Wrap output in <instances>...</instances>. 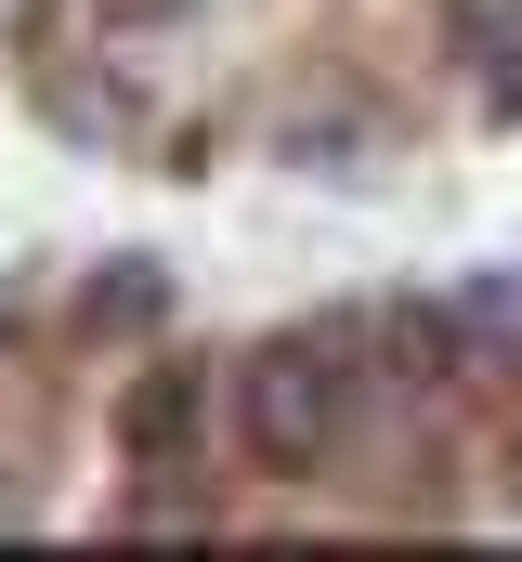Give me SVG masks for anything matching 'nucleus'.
I'll return each mask as SVG.
<instances>
[{"mask_svg":"<svg viewBox=\"0 0 522 562\" xmlns=\"http://www.w3.org/2000/svg\"><path fill=\"white\" fill-rule=\"evenodd\" d=\"M366 393H379V367H366V314H340V327H287V340L249 353V445L274 458V471H327V458L366 431Z\"/></svg>","mask_w":522,"mask_h":562,"instance_id":"1","label":"nucleus"},{"mask_svg":"<svg viewBox=\"0 0 522 562\" xmlns=\"http://www.w3.org/2000/svg\"><path fill=\"white\" fill-rule=\"evenodd\" d=\"M196 419H209V367H144L130 380V406H118V431H130V471H183V445H196Z\"/></svg>","mask_w":522,"mask_h":562,"instance_id":"2","label":"nucleus"},{"mask_svg":"<svg viewBox=\"0 0 522 562\" xmlns=\"http://www.w3.org/2000/svg\"><path fill=\"white\" fill-rule=\"evenodd\" d=\"M444 40L484 66V105H522V0H444Z\"/></svg>","mask_w":522,"mask_h":562,"instance_id":"3","label":"nucleus"},{"mask_svg":"<svg viewBox=\"0 0 522 562\" xmlns=\"http://www.w3.org/2000/svg\"><path fill=\"white\" fill-rule=\"evenodd\" d=\"M444 301H457V327H470L484 367H510V353H522V276H470V288H444Z\"/></svg>","mask_w":522,"mask_h":562,"instance_id":"4","label":"nucleus"},{"mask_svg":"<svg viewBox=\"0 0 522 562\" xmlns=\"http://www.w3.org/2000/svg\"><path fill=\"white\" fill-rule=\"evenodd\" d=\"M157 314H170V276H157L144 249H130L118 276H92V288H79V327H157Z\"/></svg>","mask_w":522,"mask_h":562,"instance_id":"5","label":"nucleus"},{"mask_svg":"<svg viewBox=\"0 0 522 562\" xmlns=\"http://www.w3.org/2000/svg\"><path fill=\"white\" fill-rule=\"evenodd\" d=\"M0 327H13V301H0Z\"/></svg>","mask_w":522,"mask_h":562,"instance_id":"6","label":"nucleus"}]
</instances>
